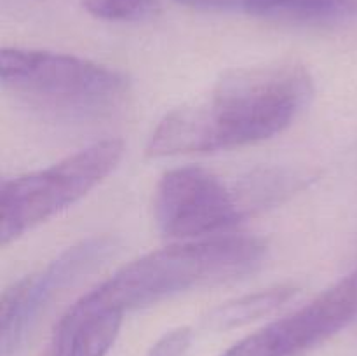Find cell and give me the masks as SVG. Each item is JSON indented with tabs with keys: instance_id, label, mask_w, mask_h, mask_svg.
<instances>
[{
	"instance_id": "7",
	"label": "cell",
	"mask_w": 357,
	"mask_h": 356,
	"mask_svg": "<svg viewBox=\"0 0 357 356\" xmlns=\"http://www.w3.org/2000/svg\"><path fill=\"white\" fill-rule=\"evenodd\" d=\"M357 318V304L340 281L295 313L253 332L220 356H303Z\"/></svg>"
},
{
	"instance_id": "4",
	"label": "cell",
	"mask_w": 357,
	"mask_h": 356,
	"mask_svg": "<svg viewBox=\"0 0 357 356\" xmlns=\"http://www.w3.org/2000/svg\"><path fill=\"white\" fill-rule=\"evenodd\" d=\"M3 87L26 103L66 117H100L126 100L129 80L114 68L63 52L3 49Z\"/></svg>"
},
{
	"instance_id": "11",
	"label": "cell",
	"mask_w": 357,
	"mask_h": 356,
	"mask_svg": "<svg viewBox=\"0 0 357 356\" xmlns=\"http://www.w3.org/2000/svg\"><path fill=\"white\" fill-rule=\"evenodd\" d=\"M93 16L107 21H131L145 16L153 0H82Z\"/></svg>"
},
{
	"instance_id": "3",
	"label": "cell",
	"mask_w": 357,
	"mask_h": 356,
	"mask_svg": "<svg viewBox=\"0 0 357 356\" xmlns=\"http://www.w3.org/2000/svg\"><path fill=\"white\" fill-rule=\"evenodd\" d=\"M288 194L281 173L253 175L232 187L213 171L181 166L164 173L153 212L160 232L174 239H202L230 229L250 212Z\"/></svg>"
},
{
	"instance_id": "14",
	"label": "cell",
	"mask_w": 357,
	"mask_h": 356,
	"mask_svg": "<svg viewBox=\"0 0 357 356\" xmlns=\"http://www.w3.org/2000/svg\"><path fill=\"white\" fill-rule=\"evenodd\" d=\"M45 356H65V339H63L58 332L54 334L51 348H49L47 355Z\"/></svg>"
},
{
	"instance_id": "2",
	"label": "cell",
	"mask_w": 357,
	"mask_h": 356,
	"mask_svg": "<svg viewBox=\"0 0 357 356\" xmlns=\"http://www.w3.org/2000/svg\"><path fill=\"white\" fill-rule=\"evenodd\" d=\"M267 244L253 236H209L146 253L115 272L80 302L96 309L131 311L164 299L234 281L257 271Z\"/></svg>"
},
{
	"instance_id": "13",
	"label": "cell",
	"mask_w": 357,
	"mask_h": 356,
	"mask_svg": "<svg viewBox=\"0 0 357 356\" xmlns=\"http://www.w3.org/2000/svg\"><path fill=\"white\" fill-rule=\"evenodd\" d=\"M178 3L194 9L204 10H227V9H241L243 0H176Z\"/></svg>"
},
{
	"instance_id": "6",
	"label": "cell",
	"mask_w": 357,
	"mask_h": 356,
	"mask_svg": "<svg viewBox=\"0 0 357 356\" xmlns=\"http://www.w3.org/2000/svg\"><path fill=\"white\" fill-rule=\"evenodd\" d=\"M114 250L112 237H89L63 251L47 267L7 288L0 302V356H16L51 300L93 271Z\"/></svg>"
},
{
	"instance_id": "1",
	"label": "cell",
	"mask_w": 357,
	"mask_h": 356,
	"mask_svg": "<svg viewBox=\"0 0 357 356\" xmlns=\"http://www.w3.org/2000/svg\"><path fill=\"white\" fill-rule=\"evenodd\" d=\"M314 80L298 63L223 73L208 96L174 108L146 143L149 157L239 149L284 131L309 107Z\"/></svg>"
},
{
	"instance_id": "9",
	"label": "cell",
	"mask_w": 357,
	"mask_h": 356,
	"mask_svg": "<svg viewBox=\"0 0 357 356\" xmlns=\"http://www.w3.org/2000/svg\"><path fill=\"white\" fill-rule=\"evenodd\" d=\"M296 292L298 290L295 286L281 285L239 297L236 300H229V302L215 307L204 318V327L209 330L225 332L250 325L281 309L286 302H289L296 295Z\"/></svg>"
},
{
	"instance_id": "5",
	"label": "cell",
	"mask_w": 357,
	"mask_h": 356,
	"mask_svg": "<svg viewBox=\"0 0 357 356\" xmlns=\"http://www.w3.org/2000/svg\"><path fill=\"white\" fill-rule=\"evenodd\" d=\"M122 156V140H101L44 170L3 180L0 244L6 246L80 201L119 166Z\"/></svg>"
},
{
	"instance_id": "10",
	"label": "cell",
	"mask_w": 357,
	"mask_h": 356,
	"mask_svg": "<svg viewBox=\"0 0 357 356\" xmlns=\"http://www.w3.org/2000/svg\"><path fill=\"white\" fill-rule=\"evenodd\" d=\"M241 9L274 20L331 21L357 14V0H243Z\"/></svg>"
},
{
	"instance_id": "8",
	"label": "cell",
	"mask_w": 357,
	"mask_h": 356,
	"mask_svg": "<svg viewBox=\"0 0 357 356\" xmlns=\"http://www.w3.org/2000/svg\"><path fill=\"white\" fill-rule=\"evenodd\" d=\"M122 311L96 309L77 302L59 321L65 339V356H107L122 325Z\"/></svg>"
},
{
	"instance_id": "12",
	"label": "cell",
	"mask_w": 357,
	"mask_h": 356,
	"mask_svg": "<svg viewBox=\"0 0 357 356\" xmlns=\"http://www.w3.org/2000/svg\"><path fill=\"white\" fill-rule=\"evenodd\" d=\"M192 341L190 328L180 327L164 334L146 356H185Z\"/></svg>"
}]
</instances>
